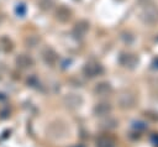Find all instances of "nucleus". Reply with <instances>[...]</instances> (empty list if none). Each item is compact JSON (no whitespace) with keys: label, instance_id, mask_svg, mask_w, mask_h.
<instances>
[{"label":"nucleus","instance_id":"nucleus-1","mask_svg":"<svg viewBox=\"0 0 158 147\" xmlns=\"http://www.w3.org/2000/svg\"><path fill=\"white\" fill-rule=\"evenodd\" d=\"M139 19L143 23L146 25H154L158 22V6L153 5V4H148L146 5L141 14H139Z\"/></svg>","mask_w":158,"mask_h":147},{"label":"nucleus","instance_id":"nucleus-2","mask_svg":"<svg viewBox=\"0 0 158 147\" xmlns=\"http://www.w3.org/2000/svg\"><path fill=\"white\" fill-rule=\"evenodd\" d=\"M120 61H121V63H122L125 67H130V68L135 67V65L138 63V58H137L135 54H130V53L123 54Z\"/></svg>","mask_w":158,"mask_h":147}]
</instances>
